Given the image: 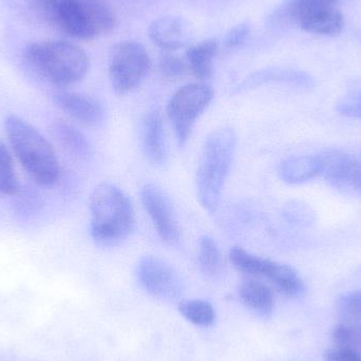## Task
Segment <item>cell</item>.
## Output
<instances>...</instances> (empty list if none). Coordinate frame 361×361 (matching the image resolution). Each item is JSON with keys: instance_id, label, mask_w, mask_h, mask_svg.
<instances>
[{"instance_id": "obj_1", "label": "cell", "mask_w": 361, "mask_h": 361, "mask_svg": "<svg viewBox=\"0 0 361 361\" xmlns=\"http://www.w3.org/2000/svg\"><path fill=\"white\" fill-rule=\"evenodd\" d=\"M235 148L237 135L229 127L216 129L206 137L197 165V193L202 207L209 214L220 206Z\"/></svg>"}, {"instance_id": "obj_2", "label": "cell", "mask_w": 361, "mask_h": 361, "mask_svg": "<svg viewBox=\"0 0 361 361\" xmlns=\"http://www.w3.org/2000/svg\"><path fill=\"white\" fill-rule=\"evenodd\" d=\"M4 128L11 147L27 175L40 186L56 184L61 169L50 142L29 122L14 114L6 116Z\"/></svg>"}, {"instance_id": "obj_3", "label": "cell", "mask_w": 361, "mask_h": 361, "mask_svg": "<svg viewBox=\"0 0 361 361\" xmlns=\"http://www.w3.org/2000/svg\"><path fill=\"white\" fill-rule=\"evenodd\" d=\"M90 231L99 245L116 246L135 228V210L126 193L112 183L95 187L89 202Z\"/></svg>"}, {"instance_id": "obj_4", "label": "cell", "mask_w": 361, "mask_h": 361, "mask_svg": "<svg viewBox=\"0 0 361 361\" xmlns=\"http://www.w3.org/2000/svg\"><path fill=\"white\" fill-rule=\"evenodd\" d=\"M25 55L38 74L59 87L78 84L87 75L90 67L87 53L78 44L63 40L30 44Z\"/></svg>"}, {"instance_id": "obj_5", "label": "cell", "mask_w": 361, "mask_h": 361, "mask_svg": "<svg viewBox=\"0 0 361 361\" xmlns=\"http://www.w3.org/2000/svg\"><path fill=\"white\" fill-rule=\"evenodd\" d=\"M116 25V15L104 0H63L51 27L70 37L93 39Z\"/></svg>"}, {"instance_id": "obj_6", "label": "cell", "mask_w": 361, "mask_h": 361, "mask_svg": "<svg viewBox=\"0 0 361 361\" xmlns=\"http://www.w3.org/2000/svg\"><path fill=\"white\" fill-rule=\"evenodd\" d=\"M152 67V59L145 47L127 40L112 49L109 61V78L118 94L133 92L143 82Z\"/></svg>"}, {"instance_id": "obj_7", "label": "cell", "mask_w": 361, "mask_h": 361, "mask_svg": "<svg viewBox=\"0 0 361 361\" xmlns=\"http://www.w3.org/2000/svg\"><path fill=\"white\" fill-rule=\"evenodd\" d=\"M212 99L214 90L203 82L185 85L171 97L167 105V116L180 147L186 145L195 122Z\"/></svg>"}, {"instance_id": "obj_8", "label": "cell", "mask_w": 361, "mask_h": 361, "mask_svg": "<svg viewBox=\"0 0 361 361\" xmlns=\"http://www.w3.org/2000/svg\"><path fill=\"white\" fill-rule=\"evenodd\" d=\"M137 275L144 290L156 298L175 300L182 294L179 273L159 257H143L137 264Z\"/></svg>"}, {"instance_id": "obj_9", "label": "cell", "mask_w": 361, "mask_h": 361, "mask_svg": "<svg viewBox=\"0 0 361 361\" xmlns=\"http://www.w3.org/2000/svg\"><path fill=\"white\" fill-rule=\"evenodd\" d=\"M141 201L161 240L169 245L179 243V221L171 200L162 188L154 183H147L142 187Z\"/></svg>"}, {"instance_id": "obj_10", "label": "cell", "mask_w": 361, "mask_h": 361, "mask_svg": "<svg viewBox=\"0 0 361 361\" xmlns=\"http://www.w3.org/2000/svg\"><path fill=\"white\" fill-rule=\"evenodd\" d=\"M326 182L343 192L361 197V162L351 154L331 150L320 154Z\"/></svg>"}, {"instance_id": "obj_11", "label": "cell", "mask_w": 361, "mask_h": 361, "mask_svg": "<svg viewBox=\"0 0 361 361\" xmlns=\"http://www.w3.org/2000/svg\"><path fill=\"white\" fill-rule=\"evenodd\" d=\"M52 102L55 107L80 124L97 127L105 122V108L94 97L66 91L53 95Z\"/></svg>"}, {"instance_id": "obj_12", "label": "cell", "mask_w": 361, "mask_h": 361, "mask_svg": "<svg viewBox=\"0 0 361 361\" xmlns=\"http://www.w3.org/2000/svg\"><path fill=\"white\" fill-rule=\"evenodd\" d=\"M339 0H290L273 16L275 23L296 25L301 30L318 17L337 10Z\"/></svg>"}, {"instance_id": "obj_13", "label": "cell", "mask_w": 361, "mask_h": 361, "mask_svg": "<svg viewBox=\"0 0 361 361\" xmlns=\"http://www.w3.org/2000/svg\"><path fill=\"white\" fill-rule=\"evenodd\" d=\"M142 145L147 160L161 166L167 160V142L164 120L159 107L147 110L142 122Z\"/></svg>"}, {"instance_id": "obj_14", "label": "cell", "mask_w": 361, "mask_h": 361, "mask_svg": "<svg viewBox=\"0 0 361 361\" xmlns=\"http://www.w3.org/2000/svg\"><path fill=\"white\" fill-rule=\"evenodd\" d=\"M278 84L310 90L315 87V80L307 72L288 68H269L255 72L238 86V91L248 90L264 85Z\"/></svg>"}, {"instance_id": "obj_15", "label": "cell", "mask_w": 361, "mask_h": 361, "mask_svg": "<svg viewBox=\"0 0 361 361\" xmlns=\"http://www.w3.org/2000/svg\"><path fill=\"white\" fill-rule=\"evenodd\" d=\"M149 38L164 52H173L186 46L189 42L187 23L177 16H163L150 25Z\"/></svg>"}, {"instance_id": "obj_16", "label": "cell", "mask_w": 361, "mask_h": 361, "mask_svg": "<svg viewBox=\"0 0 361 361\" xmlns=\"http://www.w3.org/2000/svg\"><path fill=\"white\" fill-rule=\"evenodd\" d=\"M322 156H299L286 159L280 164L279 176L288 184H301L322 175Z\"/></svg>"}, {"instance_id": "obj_17", "label": "cell", "mask_w": 361, "mask_h": 361, "mask_svg": "<svg viewBox=\"0 0 361 361\" xmlns=\"http://www.w3.org/2000/svg\"><path fill=\"white\" fill-rule=\"evenodd\" d=\"M53 133L61 148L74 160H90L93 154L92 146L86 135L75 126L59 120L53 125Z\"/></svg>"}, {"instance_id": "obj_18", "label": "cell", "mask_w": 361, "mask_h": 361, "mask_svg": "<svg viewBox=\"0 0 361 361\" xmlns=\"http://www.w3.org/2000/svg\"><path fill=\"white\" fill-rule=\"evenodd\" d=\"M219 52L216 39H206L189 47L185 54L189 71L200 80H208L214 74V61Z\"/></svg>"}, {"instance_id": "obj_19", "label": "cell", "mask_w": 361, "mask_h": 361, "mask_svg": "<svg viewBox=\"0 0 361 361\" xmlns=\"http://www.w3.org/2000/svg\"><path fill=\"white\" fill-rule=\"evenodd\" d=\"M229 260L235 269L241 273L252 277L267 278V280L273 277L278 267V263L275 261L250 254L239 246L231 248Z\"/></svg>"}, {"instance_id": "obj_20", "label": "cell", "mask_w": 361, "mask_h": 361, "mask_svg": "<svg viewBox=\"0 0 361 361\" xmlns=\"http://www.w3.org/2000/svg\"><path fill=\"white\" fill-rule=\"evenodd\" d=\"M239 296L248 309L262 315H269L275 307L273 290L255 279L245 280L240 284Z\"/></svg>"}, {"instance_id": "obj_21", "label": "cell", "mask_w": 361, "mask_h": 361, "mask_svg": "<svg viewBox=\"0 0 361 361\" xmlns=\"http://www.w3.org/2000/svg\"><path fill=\"white\" fill-rule=\"evenodd\" d=\"M269 281L278 293L288 298H299L305 293V282L299 274L288 265L279 263Z\"/></svg>"}, {"instance_id": "obj_22", "label": "cell", "mask_w": 361, "mask_h": 361, "mask_svg": "<svg viewBox=\"0 0 361 361\" xmlns=\"http://www.w3.org/2000/svg\"><path fill=\"white\" fill-rule=\"evenodd\" d=\"M197 261L202 273L207 277H216L222 271L223 259L220 248L210 235H204L200 239Z\"/></svg>"}, {"instance_id": "obj_23", "label": "cell", "mask_w": 361, "mask_h": 361, "mask_svg": "<svg viewBox=\"0 0 361 361\" xmlns=\"http://www.w3.org/2000/svg\"><path fill=\"white\" fill-rule=\"evenodd\" d=\"M179 311L187 322L204 328L212 326L216 320V311L212 303L201 299L182 301Z\"/></svg>"}, {"instance_id": "obj_24", "label": "cell", "mask_w": 361, "mask_h": 361, "mask_svg": "<svg viewBox=\"0 0 361 361\" xmlns=\"http://www.w3.org/2000/svg\"><path fill=\"white\" fill-rule=\"evenodd\" d=\"M20 183L15 171L12 156L6 146L0 142V195L4 197L17 195Z\"/></svg>"}, {"instance_id": "obj_25", "label": "cell", "mask_w": 361, "mask_h": 361, "mask_svg": "<svg viewBox=\"0 0 361 361\" xmlns=\"http://www.w3.org/2000/svg\"><path fill=\"white\" fill-rule=\"evenodd\" d=\"M335 311L341 324L361 328V290H353L339 297Z\"/></svg>"}, {"instance_id": "obj_26", "label": "cell", "mask_w": 361, "mask_h": 361, "mask_svg": "<svg viewBox=\"0 0 361 361\" xmlns=\"http://www.w3.org/2000/svg\"><path fill=\"white\" fill-rule=\"evenodd\" d=\"M332 341L334 347L361 355V328L339 322L333 330Z\"/></svg>"}, {"instance_id": "obj_27", "label": "cell", "mask_w": 361, "mask_h": 361, "mask_svg": "<svg viewBox=\"0 0 361 361\" xmlns=\"http://www.w3.org/2000/svg\"><path fill=\"white\" fill-rule=\"evenodd\" d=\"M188 67H187L186 61L173 52H164L161 55L159 61V71L161 75L166 80H180L186 73Z\"/></svg>"}, {"instance_id": "obj_28", "label": "cell", "mask_w": 361, "mask_h": 361, "mask_svg": "<svg viewBox=\"0 0 361 361\" xmlns=\"http://www.w3.org/2000/svg\"><path fill=\"white\" fill-rule=\"evenodd\" d=\"M336 110L341 116L361 120V87L345 95L337 104Z\"/></svg>"}, {"instance_id": "obj_29", "label": "cell", "mask_w": 361, "mask_h": 361, "mask_svg": "<svg viewBox=\"0 0 361 361\" xmlns=\"http://www.w3.org/2000/svg\"><path fill=\"white\" fill-rule=\"evenodd\" d=\"M63 0H27L29 8L44 23L52 25Z\"/></svg>"}, {"instance_id": "obj_30", "label": "cell", "mask_w": 361, "mask_h": 361, "mask_svg": "<svg viewBox=\"0 0 361 361\" xmlns=\"http://www.w3.org/2000/svg\"><path fill=\"white\" fill-rule=\"evenodd\" d=\"M250 35V27L247 23H239L231 27L223 38V44L226 49H237L243 46Z\"/></svg>"}, {"instance_id": "obj_31", "label": "cell", "mask_w": 361, "mask_h": 361, "mask_svg": "<svg viewBox=\"0 0 361 361\" xmlns=\"http://www.w3.org/2000/svg\"><path fill=\"white\" fill-rule=\"evenodd\" d=\"M324 361H361V355L349 350L333 347L324 352Z\"/></svg>"}]
</instances>
